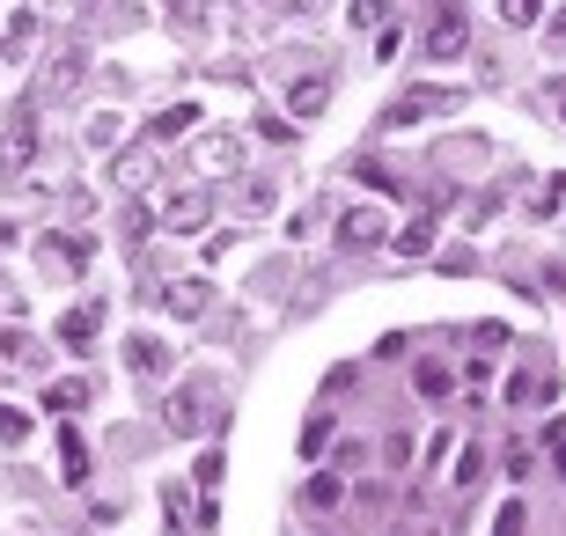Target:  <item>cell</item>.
Segmentation results:
<instances>
[{
  "mask_svg": "<svg viewBox=\"0 0 566 536\" xmlns=\"http://www.w3.org/2000/svg\"><path fill=\"white\" fill-rule=\"evenodd\" d=\"M552 471H559V477H566V441H552Z\"/></svg>",
  "mask_w": 566,
  "mask_h": 536,
  "instance_id": "35",
  "label": "cell"
},
{
  "mask_svg": "<svg viewBox=\"0 0 566 536\" xmlns=\"http://www.w3.org/2000/svg\"><path fill=\"white\" fill-rule=\"evenodd\" d=\"M126 360H133V375H163L169 368V353L155 346V338H126Z\"/></svg>",
  "mask_w": 566,
  "mask_h": 536,
  "instance_id": "17",
  "label": "cell"
},
{
  "mask_svg": "<svg viewBox=\"0 0 566 536\" xmlns=\"http://www.w3.org/2000/svg\"><path fill=\"white\" fill-rule=\"evenodd\" d=\"M111 185L126 191V199H133V191H147V185H155V140H147V147H126V155L111 162Z\"/></svg>",
  "mask_w": 566,
  "mask_h": 536,
  "instance_id": "7",
  "label": "cell"
},
{
  "mask_svg": "<svg viewBox=\"0 0 566 536\" xmlns=\"http://www.w3.org/2000/svg\"><path fill=\"white\" fill-rule=\"evenodd\" d=\"M398 250H405V258H427V250H434V213H420V221L405 228V235H398Z\"/></svg>",
  "mask_w": 566,
  "mask_h": 536,
  "instance_id": "18",
  "label": "cell"
},
{
  "mask_svg": "<svg viewBox=\"0 0 566 536\" xmlns=\"http://www.w3.org/2000/svg\"><path fill=\"white\" fill-rule=\"evenodd\" d=\"M22 441H30V412L0 404V449H22Z\"/></svg>",
  "mask_w": 566,
  "mask_h": 536,
  "instance_id": "19",
  "label": "cell"
},
{
  "mask_svg": "<svg viewBox=\"0 0 566 536\" xmlns=\"http://www.w3.org/2000/svg\"><path fill=\"white\" fill-rule=\"evenodd\" d=\"M302 500H310L316 515H332L338 500H346V477H332V471H316V477H310V485H302Z\"/></svg>",
  "mask_w": 566,
  "mask_h": 536,
  "instance_id": "14",
  "label": "cell"
},
{
  "mask_svg": "<svg viewBox=\"0 0 566 536\" xmlns=\"http://www.w3.org/2000/svg\"><path fill=\"white\" fill-rule=\"evenodd\" d=\"M0 353L15 360V353H22V330H8V324H0Z\"/></svg>",
  "mask_w": 566,
  "mask_h": 536,
  "instance_id": "33",
  "label": "cell"
},
{
  "mask_svg": "<svg viewBox=\"0 0 566 536\" xmlns=\"http://www.w3.org/2000/svg\"><path fill=\"white\" fill-rule=\"evenodd\" d=\"M501 536H523V507H501V522H493Z\"/></svg>",
  "mask_w": 566,
  "mask_h": 536,
  "instance_id": "32",
  "label": "cell"
},
{
  "mask_svg": "<svg viewBox=\"0 0 566 536\" xmlns=\"http://www.w3.org/2000/svg\"><path fill=\"white\" fill-rule=\"evenodd\" d=\"M60 471H66V485H82V477H88V449H82V433H74V427H60Z\"/></svg>",
  "mask_w": 566,
  "mask_h": 536,
  "instance_id": "15",
  "label": "cell"
},
{
  "mask_svg": "<svg viewBox=\"0 0 566 536\" xmlns=\"http://www.w3.org/2000/svg\"><path fill=\"white\" fill-rule=\"evenodd\" d=\"M552 44H559V52H566V8H559V15H552Z\"/></svg>",
  "mask_w": 566,
  "mask_h": 536,
  "instance_id": "34",
  "label": "cell"
},
{
  "mask_svg": "<svg viewBox=\"0 0 566 536\" xmlns=\"http://www.w3.org/2000/svg\"><path fill=\"white\" fill-rule=\"evenodd\" d=\"M332 449V419H310V427H302V455H324Z\"/></svg>",
  "mask_w": 566,
  "mask_h": 536,
  "instance_id": "23",
  "label": "cell"
},
{
  "mask_svg": "<svg viewBox=\"0 0 566 536\" xmlns=\"http://www.w3.org/2000/svg\"><path fill=\"white\" fill-rule=\"evenodd\" d=\"M382 8H390V0H354V8H346V15H354L360 30H368V22H382Z\"/></svg>",
  "mask_w": 566,
  "mask_h": 536,
  "instance_id": "29",
  "label": "cell"
},
{
  "mask_svg": "<svg viewBox=\"0 0 566 536\" xmlns=\"http://www.w3.org/2000/svg\"><path fill=\"white\" fill-rule=\"evenodd\" d=\"M96 330H104V302H74L66 324H60V338H66V346H88Z\"/></svg>",
  "mask_w": 566,
  "mask_h": 536,
  "instance_id": "12",
  "label": "cell"
},
{
  "mask_svg": "<svg viewBox=\"0 0 566 536\" xmlns=\"http://www.w3.org/2000/svg\"><path fill=\"white\" fill-rule=\"evenodd\" d=\"M463 44H471V22H463L457 8H441V15L427 22V60H457Z\"/></svg>",
  "mask_w": 566,
  "mask_h": 536,
  "instance_id": "6",
  "label": "cell"
},
{
  "mask_svg": "<svg viewBox=\"0 0 566 536\" xmlns=\"http://www.w3.org/2000/svg\"><path fill=\"white\" fill-rule=\"evenodd\" d=\"M169 8H177V15H169V22H177V38H185V30H199V0H169Z\"/></svg>",
  "mask_w": 566,
  "mask_h": 536,
  "instance_id": "28",
  "label": "cell"
},
{
  "mask_svg": "<svg viewBox=\"0 0 566 536\" xmlns=\"http://www.w3.org/2000/svg\"><path fill=\"white\" fill-rule=\"evenodd\" d=\"M207 302H213L207 280H169V287H163V309L185 316V324H199V316H207Z\"/></svg>",
  "mask_w": 566,
  "mask_h": 536,
  "instance_id": "9",
  "label": "cell"
},
{
  "mask_svg": "<svg viewBox=\"0 0 566 536\" xmlns=\"http://www.w3.org/2000/svg\"><path fill=\"white\" fill-rule=\"evenodd\" d=\"M88 140H96V147H118V118H111V111H104V118L88 125Z\"/></svg>",
  "mask_w": 566,
  "mask_h": 536,
  "instance_id": "30",
  "label": "cell"
},
{
  "mask_svg": "<svg viewBox=\"0 0 566 536\" xmlns=\"http://www.w3.org/2000/svg\"><path fill=\"white\" fill-rule=\"evenodd\" d=\"M493 8H501V22H507V30H530V22H537V8H545V0H493Z\"/></svg>",
  "mask_w": 566,
  "mask_h": 536,
  "instance_id": "20",
  "label": "cell"
},
{
  "mask_svg": "<svg viewBox=\"0 0 566 536\" xmlns=\"http://www.w3.org/2000/svg\"><path fill=\"white\" fill-rule=\"evenodd\" d=\"M74 82H82V52H66V60L44 74V88H52V96H60V88H74Z\"/></svg>",
  "mask_w": 566,
  "mask_h": 536,
  "instance_id": "22",
  "label": "cell"
},
{
  "mask_svg": "<svg viewBox=\"0 0 566 536\" xmlns=\"http://www.w3.org/2000/svg\"><path fill=\"white\" fill-rule=\"evenodd\" d=\"M147 228H155V213H147V207H126V250H140Z\"/></svg>",
  "mask_w": 566,
  "mask_h": 536,
  "instance_id": "25",
  "label": "cell"
},
{
  "mask_svg": "<svg viewBox=\"0 0 566 536\" xmlns=\"http://www.w3.org/2000/svg\"><path fill=\"white\" fill-rule=\"evenodd\" d=\"M207 213H213V199L199 185H177V191H163V207H155V221L163 228H177V235H191V228H207Z\"/></svg>",
  "mask_w": 566,
  "mask_h": 536,
  "instance_id": "3",
  "label": "cell"
},
{
  "mask_svg": "<svg viewBox=\"0 0 566 536\" xmlns=\"http://www.w3.org/2000/svg\"><path fill=\"white\" fill-rule=\"evenodd\" d=\"M420 536H449V529H441V522H427V529H420Z\"/></svg>",
  "mask_w": 566,
  "mask_h": 536,
  "instance_id": "36",
  "label": "cell"
},
{
  "mask_svg": "<svg viewBox=\"0 0 566 536\" xmlns=\"http://www.w3.org/2000/svg\"><path fill=\"white\" fill-rule=\"evenodd\" d=\"M191 162L207 169V177H221V169H235V162H243V140H235V133H207V140L191 147Z\"/></svg>",
  "mask_w": 566,
  "mask_h": 536,
  "instance_id": "10",
  "label": "cell"
},
{
  "mask_svg": "<svg viewBox=\"0 0 566 536\" xmlns=\"http://www.w3.org/2000/svg\"><path fill=\"white\" fill-rule=\"evenodd\" d=\"M507 397H515V404H545V397H552V375H515V390H507Z\"/></svg>",
  "mask_w": 566,
  "mask_h": 536,
  "instance_id": "21",
  "label": "cell"
},
{
  "mask_svg": "<svg viewBox=\"0 0 566 536\" xmlns=\"http://www.w3.org/2000/svg\"><path fill=\"white\" fill-rule=\"evenodd\" d=\"M412 382H420V397H449V368H434V360H427Z\"/></svg>",
  "mask_w": 566,
  "mask_h": 536,
  "instance_id": "24",
  "label": "cell"
},
{
  "mask_svg": "<svg viewBox=\"0 0 566 536\" xmlns=\"http://www.w3.org/2000/svg\"><path fill=\"white\" fill-rule=\"evenodd\" d=\"M88 397H96L88 375H60V382H44V412H88Z\"/></svg>",
  "mask_w": 566,
  "mask_h": 536,
  "instance_id": "11",
  "label": "cell"
},
{
  "mask_svg": "<svg viewBox=\"0 0 566 536\" xmlns=\"http://www.w3.org/2000/svg\"><path fill=\"white\" fill-rule=\"evenodd\" d=\"M30 155H38V118H30V111H15V118H8V133H0V185H15L22 169H30Z\"/></svg>",
  "mask_w": 566,
  "mask_h": 536,
  "instance_id": "2",
  "label": "cell"
},
{
  "mask_svg": "<svg viewBox=\"0 0 566 536\" xmlns=\"http://www.w3.org/2000/svg\"><path fill=\"white\" fill-rule=\"evenodd\" d=\"M287 104H294V118L310 125L316 111L332 104V74H324V66H302V74H294V82H287Z\"/></svg>",
  "mask_w": 566,
  "mask_h": 536,
  "instance_id": "5",
  "label": "cell"
},
{
  "mask_svg": "<svg viewBox=\"0 0 566 536\" xmlns=\"http://www.w3.org/2000/svg\"><path fill=\"white\" fill-rule=\"evenodd\" d=\"M191 125H199V104H169V111H163V118L147 125V133H155V147H163V140H185Z\"/></svg>",
  "mask_w": 566,
  "mask_h": 536,
  "instance_id": "13",
  "label": "cell"
},
{
  "mask_svg": "<svg viewBox=\"0 0 566 536\" xmlns=\"http://www.w3.org/2000/svg\"><path fill=\"white\" fill-rule=\"evenodd\" d=\"M30 38H38V15H15V22H8V38H0V66H15L22 52H30Z\"/></svg>",
  "mask_w": 566,
  "mask_h": 536,
  "instance_id": "16",
  "label": "cell"
},
{
  "mask_svg": "<svg viewBox=\"0 0 566 536\" xmlns=\"http://www.w3.org/2000/svg\"><path fill=\"white\" fill-rule=\"evenodd\" d=\"M169 427H177V433H213V427H221V390H213V382L177 390V397H169Z\"/></svg>",
  "mask_w": 566,
  "mask_h": 536,
  "instance_id": "1",
  "label": "cell"
},
{
  "mask_svg": "<svg viewBox=\"0 0 566 536\" xmlns=\"http://www.w3.org/2000/svg\"><path fill=\"white\" fill-rule=\"evenodd\" d=\"M243 213H273V185H251V191H243Z\"/></svg>",
  "mask_w": 566,
  "mask_h": 536,
  "instance_id": "31",
  "label": "cell"
},
{
  "mask_svg": "<svg viewBox=\"0 0 566 536\" xmlns=\"http://www.w3.org/2000/svg\"><path fill=\"white\" fill-rule=\"evenodd\" d=\"M382 235H390V221H382L376 207H346V213H338V243L368 250V243H382Z\"/></svg>",
  "mask_w": 566,
  "mask_h": 536,
  "instance_id": "8",
  "label": "cell"
},
{
  "mask_svg": "<svg viewBox=\"0 0 566 536\" xmlns=\"http://www.w3.org/2000/svg\"><path fill=\"white\" fill-rule=\"evenodd\" d=\"M463 104V88H412V96H398L390 104V118L382 125H412V118H441V111H457Z\"/></svg>",
  "mask_w": 566,
  "mask_h": 536,
  "instance_id": "4",
  "label": "cell"
},
{
  "mask_svg": "<svg viewBox=\"0 0 566 536\" xmlns=\"http://www.w3.org/2000/svg\"><path fill=\"white\" fill-rule=\"evenodd\" d=\"M485 477V455L479 449H463V463H457V485H479Z\"/></svg>",
  "mask_w": 566,
  "mask_h": 536,
  "instance_id": "26",
  "label": "cell"
},
{
  "mask_svg": "<svg viewBox=\"0 0 566 536\" xmlns=\"http://www.w3.org/2000/svg\"><path fill=\"white\" fill-rule=\"evenodd\" d=\"M287 8H324V0H287Z\"/></svg>",
  "mask_w": 566,
  "mask_h": 536,
  "instance_id": "37",
  "label": "cell"
},
{
  "mask_svg": "<svg viewBox=\"0 0 566 536\" xmlns=\"http://www.w3.org/2000/svg\"><path fill=\"white\" fill-rule=\"evenodd\" d=\"M559 207H566V169L545 185V199H537V213H559Z\"/></svg>",
  "mask_w": 566,
  "mask_h": 536,
  "instance_id": "27",
  "label": "cell"
}]
</instances>
